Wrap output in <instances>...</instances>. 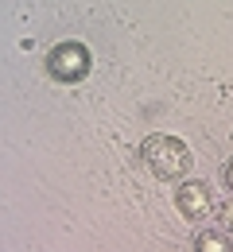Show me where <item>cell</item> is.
<instances>
[{
	"label": "cell",
	"mask_w": 233,
	"mask_h": 252,
	"mask_svg": "<svg viewBox=\"0 0 233 252\" xmlns=\"http://www.w3.org/2000/svg\"><path fill=\"white\" fill-rule=\"evenodd\" d=\"M140 159H144V167H148L156 179H179V175L191 171V152H187V144L175 140V136H152V140H144Z\"/></svg>",
	"instance_id": "1"
},
{
	"label": "cell",
	"mask_w": 233,
	"mask_h": 252,
	"mask_svg": "<svg viewBox=\"0 0 233 252\" xmlns=\"http://www.w3.org/2000/svg\"><path fill=\"white\" fill-rule=\"evenodd\" d=\"M226 183H230V190H233V163L226 167Z\"/></svg>",
	"instance_id": "6"
},
{
	"label": "cell",
	"mask_w": 233,
	"mask_h": 252,
	"mask_svg": "<svg viewBox=\"0 0 233 252\" xmlns=\"http://www.w3.org/2000/svg\"><path fill=\"white\" fill-rule=\"evenodd\" d=\"M175 206H179V214L191 221H202L210 214V190L202 187V183H187V187L175 190Z\"/></svg>",
	"instance_id": "3"
},
{
	"label": "cell",
	"mask_w": 233,
	"mask_h": 252,
	"mask_svg": "<svg viewBox=\"0 0 233 252\" xmlns=\"http://www.w3.org/2000/svg\"><path fill=\"white\" fill-rule=\"evenodd\" d=\"M86 66H90V55H86V47H78V43H63V47H55V51L47 55V70H51L59 82L82 78Z\"/></svg>",
	"instance_id": "2"
},
{
	"label": "cell",
	"mask_w": 233,
	"mask_h": 252,
	"mask_svg": "<svg viewBox=\"0 0 233 252\" xmlns=\"http://www.w3.org/2000/svg\"><path fill=\"white\" fill-rule=\"evenodd\" d=\"M195 252H233V245L222 229H202L195 237Z\"/></svg>",
	"instance_id": "4"
},
{
	"label": "cell",
	"mask_w": 233,
	"mask_h": 252,
	"mask_svg": "<svg viewBox=\"0 0 233 252\" xmlns=\"http://www.w3.org/2000/svg\"><path fill=\"white\" fill-rule=\"evenodd\" d=\"M222 225H226V229H233V198L222 206Z\"/></svg>",
	"instance_id": "5"
}]
</instances>
